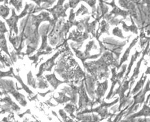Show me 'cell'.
<instances>
[{
  "label": "cell",
  "mask_w": 150,
  "mask_h": 122,
  "mask_svg": "<svg viewBox=\"0 0 150 122\" xmlns=\"http://www.w3.org/2000/svg\"><path fill=\"white\" fill-rule=\"evenodd\" d=\"M30 6V5H28L27 4H26V6L25 8V10L23 11V13H21L19 16H17V15H16L15 10L12 9V13H13V15H12V17L10 18L9 19H6V21L9 27H10V33H11V34H10L9 36H12V32H13V31L15 32L16 35H17V34H18V28H17V24L18 20H19L20 18L23 17V16L27 15V13H28L27 10L28 9V8H29Z\"/></svg>",
  "instance_id": "1"
},
{
  "label": "cell",
  "mask_w": 150,
  "mask_h": 122,
  "mask_svg": "<svg viewBox=\"0 0 150 122\" xmlns=\"http://www.w3.org/2000/svg\"><path fill=\"white\" fill-rule=\"evenodd\" d=\"M129 82H130V81L129 80V81H125L124 82H123V83H121V84L119 85V88L115 91L114 94L112 95V97H113L116 94H119V96H120V105H119V107L118 109L119 111H121V108L124 107L125 103L127 102L129 99L128 96H125V92L127 90V89H128Z\"/></svg>",
  "instance_id": "2"
},
{
  "label": "cell",
  "mask_w": 150,
  "mask_h": 122,
  "mask_svg": "<svg viewBox=\"0 0 150 122\" xmlns=\"http://www.w3.org/2000/svg\"><path fill=\"white\" fill-rule=\"evenodd\" d=\"M149 84H150V80L148 81V82L147 83V85L146 87L144 88L143 90H141L140 92L138 93V94L135 95L134 96V103L132 105V107L129 108L128 109V111L126 113V115H129V114L132 113V112L134 111V107L138 104H142L145 100V95L146 94V93L148 91H150V87H149Z\"/></svg>",
  "instance_id": "3"
},
{
  "label": "cell",
  "mask_w": 150,
  "mask_h": 122,
  "mask_svg": "<svg viewBox=\"0 0 150 122\" xmlns=\"http://www.w3.org/2000/svg\"><path fill=\"white\" fill-rule=\"evenodd\" d=\"M64 1V0H58L57 5H56L55 7H54L52 9L47 10L48 11L51 12L52 13V15H53L54 17V21H57L58 18H59L60 17H67L65 12L67 11V9L68 8L69 6V4H67L66 6L64 8L63 6H62V4H63Z\"/></svg>",
  "instance_id": "4"
},
{
  "label": "cell",
  "mask_w": 150,
  "mask_h": 122,
  "mask_svg": "<svg viewBox=\"0 0 150 122\" xmlns=\"http://www.w3.org/2000/svg\"><path fill=\"white\" fill-rule=\"evenodd\" d=\"M126 68H127V65L126 64L123 65V67L122 68V70H121V72L119 73L116 72V68H115L112 69V78H111V81H112V86H111L110 93H109L108 96L106 97V99L109 100L110 97H112V93H113V89H114L115 85H116L117 83H119V85L121 84L120 80L123 78V74H124L125 72V69H126Z\"/></svg>",
  "instance_id": "5"
},
{
  "label": "cell",
  "mask_w": 150,
  "mask_h": 122,
  "mask_svg": "<svg viewBox=\"0 0 150 122\" xmlns=\"http://www.w3.org/2000/svg\"><path fill=\"white\" fill-rule=\"evenodd\" d=\"M119 101V99H117L115 100L114 102H112V103H106V102H103V104H101L100 107H97V109H95L94 110H90V111H84L82 112L81 113H90V112H97V113H98L99 114V115L102 116V119H104V118H106L107 117V115H108V111H107V109H108V107H111V106H112L114 104L117 103V102Z\"/></svg>",
  "instance_id": "6"
},
{
  "label": "cell",
  "mask_w": 150,
  "mask_h": 122,
  "mask_svg": "<svg viewBox=\"0 0 150 122\" xmlns=\"http://www.w3.org/2000/svg\"><path fill=\"white\" fill-rule=\"evenodd\" d=\"M60 53H61L60 51H58V53H56L52 57V58H50V60H48L46 62H45L44 64H42L40 67L39 73H38L36 76H37L38 77L40 76V75L43 73V72H45V71H50H50L52 70V67L55 65V62H54L55 59L58 56V55H59Z\"/></svg>",
  "instance_id": "7"
},
{
  "label": "cell",
  "mask_w": 150,
  "mask_h": 122,
  "mask_svg": "<svg viewBox=\"0 0 150 122\" xmlns=\"http://www.w3.org/2000/svg\"><path fill=\"white\" fill-rule=\"evenodd\" d=\"M108 88V81H105L104 83H98V87H97V91H96V94H97V98L96 101L95 103L99 102H100L101 97L104 96L105 94V92L107 90Z\"/></svg>",
  "instance_id": "8"
},
{
  "label": "cell",
  "mask_w": 150,
  "mask_h": 122,
  "mask_svg": "<svg viewBox=\"0 0 150 122\" xmlns=\"http://www.w3.org/2000/svg\"><path fill=\"white\" fill-rule=\"evenodd\" d=\"M79 93H80V102H79V104H80V109H81V108L88 105L91 102L88 100V97H87L86 91H85V89L83 87V84L82 85V87H80Z\"/></svg>",
  "instance_id": "9"
},
{
  "label": "cell",
  "mask_w": 150,
  "mask_h": 122,
  "mask_svg": "<svg viewBox=\"0 0 150 122\" xmlns=\"http://www.w3.org/2000/svg\"><path fill=\"white\" fill-rule=\"evenodd\" d=\"M141 116H145V117L150 116V107H148L147 105V103L145 104V105L143 106V109H142L141 111H139V113H135L134 114V115H131L130 117L127 118V121H131V120H132L136 117H141Z\"/></svg>",
  "instance_id": "10"
},
{
  "label": "cell",
  "mask_w": 150,
  "mask_h": 122,
  "mask_svg": "<svg viewBox=\"0 0 150 122\" xmlns=\"http://www.w3.org/2000/svg\"><path fill=\"white\" fill-rule=\"evenodd\" d=\"M148 47H149V43L147 44V48H146V49L145 50V52L143 53V57H142V58L140 60L139 62L137 64V67H136V68L134 69V73L132 74V77L130 78V79H129V81H130L131 83H130V87L129 88L131 89V87L132 86L133 83L134 82V80L136 79L137 78L138 76H139V69H140V66H141V62L143 60V58H144V56H145V55L146 54V53H147V50L148 49Z\"/></svg>",
  "instance_id": "11"
},
{
  "label": "cell",
  "mask_w": 150,
  "mask_h": 122,
  "mask_svg": "<svg viewBox=\"0 0 150 122\" xmlns=\"http://www.w3.org/2000/svg\"><path fill=\"white\" fill-rule=\"evenodd\" d=\"M137 40H138V38H136V39H135L134 40H133L131 44H130V45H129V47L127 48L126 50H125V52L124 53V54H123L122 58H121V62H120V64H119V66H117V69L120 68L121 66H122L123 63L125 62H126V61H127V60H128L129 54V52H130L131 48H132V46H133L134 45H135V44L137 43Z\"/></svg>",
  "instance_id": "12"
},
{
  "label": "cell",
  "mask_w": 150,
  "mask_h": 122,
  "mask_svg": "<svg viewBox=\"0 0 150 122\" xmlns=\"http://www.w3.org/2000/svg\"><path fill=\"white\" fill-rule=\"evenodd\" d=\"M46 78H47V81H49V82L51 83V85H52V86L54 87V89H56V88H57L58 85L62 84V83H67V82H64V81H60L58 80V79H57L54 73L51 75H47Z\"/></svg>",
  "instance_id": "13"
},
{
  "label": "cell",
  "mask_w": 150,
  "mask_h": 122,
  "mask_svg": "<svg viewBox=\"0 0 150 122\" xmlns=\"http://www.w3.org/2000/svg\"><path fill=\"white\" fill-rule=\"evenodd\" d=\"M0 48H1V50H2L3 51L6 53L9 56H11L7 48L6 40L4 34H0Z\"/></svg>",
  "instance_id": "14"
},
{
  "label": "cell",
  "mask_w": 150,
  "mask_h": 122,
  "mask_svg": "<svg viewBox=\"0 0 150 122\" xmlns=\"http://www.w3.org/2000/svg\"><path fill=\"white\" fill-rule=\"evenodd\" d=\"M146 79H147V76H144V74H143V76H142V77H141V79H140V81L137 83V85H136V87H134V89L132 91V93L133 95H135L136 93H137L138 91H139L140 89L143 87L144 83H145Z\"/></svg>",
  "instance_id": "15"
},
{
  "label": "cell",
  "mask_w": 150,
  "mask_h": 122,
  "mask_svg": "<svg viewBox=\"0 0 150 122\" xmlns=\"http://www.w3.org/2000/svg\"><path fill=\"white\" fill-rule=\"evenodd\" d=\"M140 53H140V52L136 51L135 54L133 55L132 57L131 62H130V63H129V67H128V69H127V74H126V75H125V78H124V81L126 80V79H127V77H128V75H129V72H130L131 68H132V65H133V64H134V62L135 61H136V60H137V57H138V56L139 55Z\"/></svg>",
  "instance_id": "16"
},
{
  "label": "cell",
  "mask_w": 150,
  "mask_h": 122,
  "mask_svg": "<svg viewBox=\"0 0 150 122\" xmlns=\"http://www.w3.org/2000/svg\"><path fill=\"white\" fill-rule=\"evenodd\" d=\"M9 11L10 8L8 6H0V16L2 17L4 19H6L8 15H9Z\"/></svg>",
  "instance_id": "17"
},
{
  "label": "cell",
  "mask_w": 150,
  "mask_h": 122,
  "mask_svg": "<svg viewBox=\"0 0 150 122\" xmlns=\"http://www.w3.org/2000/svg\"><path fill=\"white\" fill-rule=\"evenodd\" d=\"M123 28L125 32L131 31V32H132L133 33L137 34V27H136L134 25V23H132V25H131V26H127L123 21Z\"/></svg>",
  "instance_id": "18"
},
{
  "label": "cell",
  "mask_w": 150,
  "mask_h": 122,
  "mask_svg": "<svg viewBox=\"0 0 150 122\" xmlns=\"http://www.w3.org/2000/svg\"><path fill=\"white\" fill-rule=\"evenodd\" d=\"M22 1L23 0H11L10 4H13L16 8H17V12L20 11V8L22 6Z\"/></svg>",
  "instance_id": "19"
},
{
  "label": "cell",
  "mask_w": 150,
  "mask_h": 122,
  "mask_svg": "<svg viewBox=\"0 0 150 122\" xmlns=\"http://www.w3.org/2000/svg\"><path fill=\"white\" fill-rule=\"evenodd\" d=\"M112 33L115 36H119V37H120L121 38H124V37H123V36L122 35V33H121V30L119 29V27H115V29H113Z\"/></svg>",
  "instance_id": "20"
},
{
  "label": "cell",
  "mask_w": 150,
  "mask_h": 122,
  "mask_svg": "<svg viewBox=\"0 0 150 122\" xmlns=\"http://www.w3.org/2000/svg\"><path fill=\"white\" fill-rule=\"evenodd\" d=\"M64 109L70 114L71 116H73V112L75 111L74 109V106L73 104H68L67 107L64 108Z\"/></svg>",
  "instance_id": "21"
},
{
  "label": "cell",
  "mask_w": 150,
  "mask_h": 122,
  "mask_svg": "<svg viewBox=\"0 0 150 122\" xmlns=\"http://www.w3.org/2000/svg\"><path fill=\"white\" fill-rule=\"evenodd\" d=\"M80 0H69V6L72 9H74L77 6V5H78V3L80 2Z\"/></svg>",
  "instance_id": "22"
},
{
  "label": "cell",
  "mask_w": 150,
  "mask_h": 122,
  "mask_svg": "<svg viewBox=\"0 0 150 122\" xmlns=\"http://www.w3.org/2000/svg\"><path fill=\"white\" fill-rule=\"evenodd\" d=\"M6 32H8V30L6 28L4 23L0 21V34H4Z\"/></svg>",
  "instance_id": "23"
},
{
  "label": "cell",
  "mask_w": 150,
  "mask_h": 122,
  "mask_svg": "<svg viewBox=\"0 0 150 122\" xmlns=\"http://www.w3.org/2000/svg\"><path fill=\"white\" fill-rule=\"evenodd\" d=\"M82 1H86L90 6L92 7L93 8H95V3H96V0H82Z\"/></svg>",
  "instance_id": "24"
},
{
  "label": "cell",
  "mask_w": 150,
  "mask_h": 122,
  "mask_svg": "<svg viewBox=\"0 0 150 122\" xmlns=\"http://www.w3.org/2000/svg\"><path fill=\"white\" fill-rule=\"evenodd\" d=\"M145 74H150V68H147V71H146V72H145Z\"/></svg>",
  "instance_id": "25"
},
{
  "label": "cell",
  "mask_w": 150,
  "mask_h": 122,
  "mask_svg": "<svg viewBox=\"0 0 150 122\" xmlns=\"http://www.w3.org/2000/svg\"><path fill=\"white\" fill-rule=\"evenodd\" d=\"M4 0H0V2H1V1H4Z\"/></svg>",
  "instance_id": "26"
},
{
  "label": "cell",
  "mask_w": 150,
  "mask_h": 122,
  "mask_svg": "<svg viewBox=\"0 0 150 122\" xmlns=\"http://www.w3.org/2000/svg\"><path fill=\"white\" fill-rule=\"evenodd\" d=\"M0 113H1V112H0Z\"/></svg>",
  "instance_id": "27"
},
{
  "label": "cell",
  "mask_w": 150,
  "mask_h": 122,
  "mask_svg": "<svg viewBox=\"0 0 150 122\" xmlns=\"http://www.w3.org/2000/svg\"><path fill=\"white\" fill-rule=\"evenodd\" d=\"M149 104H150V102H149Z\"/></svg>",
  "instance_id": "28"
}]
</instances>
